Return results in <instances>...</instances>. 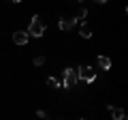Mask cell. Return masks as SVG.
<instances>
[{
	"label": "cell",
	"instance_id": "1",
	"mask_svg": "<svg viewBox=\"0 0 128 120\" xmlns=\"http://www.w3.org/2000/svg\"><path fill=\"white\" fill-rule=\"evenodd\" d=\"M28 34H30V37H34V39H41L43 34H45V26H43V22H41V17H38V15H32L30 28H28Z\"/></svg>",
	"mask_w": 128,
	"mask_h": 120
},
{
	"label": "cell",
	"instance_id": "2",
	"mask_svg": "<svg viewBox=\"0 0 128 120\" xmlns=\"http://www.w3.org/2000/svg\"><path fill=\"white\" fill-rule=\"evenodd\" d=\"M75 71H77V79H79V82L92 84L96 79V69L90 67V65H83V67H79V69H75Z\"/></svg>",
	"mask_w": 128,
	"mask_h": 120
},
{
	"label": "cell",
	"instance_id": "3",
	"mask_svg": "<svg viewBox=\"0 0 128 120\" xmlns=\"http://www.w3.org/2000/svg\"><path fill=\"white\" fill-rule=\"evenodd\" d=\"M77 71L75 69H64V84L62 86L64 88H73V86H77Z\"/></svg>",
	"mask_w": 128,
	"mask_h": 120
},
{
	"label": "cell",
	"instance_id": "4",
	"mask_svg": "<svg viewBox=\"0 0 128 120\" xmlns=\"http://www.w3.org/2000/svg\"><path fill=\"white\" fill-rule=\"evenodd\" d=\"M77 22H79L77 17H60V22H58V28H60V30H70V28H73Z\"/></svg>",
	"mask_w": 128,
	"mask_h": 120
},
{
	"label": "cell",
	"instance_id": "5",
	"mask_svg": "<svg viewBox=\"0 0 128 120\" xmlns=\"http://www.w3.org/2000/svg\"><path fill=\"white\" fill-rule=\"evenodd\" d=\"M28 41H30V34H28V32H24V30L13 32V43H15V45H26Z\"/></svg>",
	"mask_w": 128,
	"mask_h": 120
},
{
	"label": "cell",
	"instance_id": "6",
	"mask_svg": "<svg viewBox=\"0 0 128 120\" xmlns=\"http://www.w3.org/2000/svg\"><path fill=\"white\" fill-rule=\"evenodd\" d=\"M109 111H111V118H113V120H126V111H124L122 107L109 105Z\"/></svg>",
	"mask_w": 128,
	"mask_h": 120
},
{
	"label": "cell",
	"instance_id": "7",
	"mask_svg": "<svg viewBox=\"0 0 128 120\" xmlns=\"http://www.w3.org/2000/svg\"><path fill=\"white\" fill-rule=\"evenodd\" d=\"M96 65L100 67L102 71H109L111 69V58H107V56H98V58H96Z\"/></svg>",
	"mask_w": 128,
	"mask_h": 120
},
{
	"label": "cell",
	"instance_id": "8",
	"mask_svg": "<svg viewBox=\"0 0 128 120\" xmlns=\"http://www.w3.org/2000/svg\"><path fill=\"white\" fill-rule=\"evenodd\" d=\"M79 34H81L83 39H90V37H92V28H90V24L81 22V28H79Z\"/></svg>",
	"mask_w": 128,
	"mask_h": 120
},
{
	"label": "cell",
	"instance_id": "9",
	"mask_svg": "<svg viewBox=\"0 0 128 120\" xmlns=\"http://www.w3.org/2000/svg\"><path fill=\"white\" fill-rule=\"evenodd\" d=\"M47 86H51V88H62V84H60L56 77H47Z\"/></svg>",
	"mask_w": 128,
	"mask_h": 120
},
{
	"label": "cell",
	"instance_id": "10",
	"mask_svg": "<svg viewBox=\"0 0 128 120\" xmlns=\"http://www.w3.org/2000/svg\"><path fill=\"white\" fill-rule=\"evenodd\" d=\"M34 65H36V67L45 65V56H36V58H34Z\"/></svg>",
	"mask_w": 128,
	"mask_h": 120
},
{
	"label": "cell",
	"instance_id": "11",
	"mask_svg": "<svg viewBox=\"0 0 128 120\" xmlns=\"http://www.w3.org/2000/svg\"><path fill=\"white\" fill-rule=\"evenodd\" d=\"M36 116H38V118H47V111H43V109H38V111H36Z\"/></svg>",
	"mask_w": 128,
	"mask_h": 120
},
{
	"label": "cell",
	"instance_id": "12",
	"mask_svg": "<svg viewBox=\"0 0 128 120\" xmlns=\"http://www.w3.org/2000/svg\"><path fill=\"white\" fill-rule=\"evenodd\" d=\"M96 2H98V5H105V2H107V0H96Z\"/></svg>",
	"mask_w": 128,
	"mask_h": 120
},
{
	"label": "cell",
	"instance_id": "13",
	"mask_svg": "<svg viewBox=\"0 0 128 120\" xmlns=\"http://www.w3.org/2000/svg\"><path fill=\"white\" fill-rule=\"evenodd\" d=\"M11 2H22V0H11Z\"/></svg>",
	"mask_w": 128,
	"mask_h": 120
},
{
	"label": "cell",
	"instance_id": "14",
	"mask_svg": "<svg viewBox=\"0 0 128 120\" xmlns=\"http://www.w3.org/2000/svg\"><path fill=\"white\" fill-rule=\"evenodd\" d=\"M79 120H83V118H79Z\"/></svg>",
	"mask_w": 128,
	"mask_h": 120
}]
</instances>
